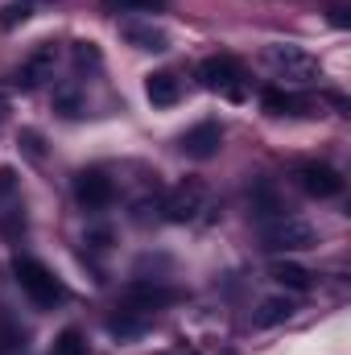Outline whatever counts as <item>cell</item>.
Segmentation results:
<instances>
[{
  "mask_svg": "<svg viewBox=\"0 0 351 355\" xmlns=\"http://www.w3.org/2000/svg\"><path fill=\"white\" fill-rule=\"evenodd\" d=\"M264 107L268 112H293V107H302V99H293V95H281V91H264Z\"/></svg>",
  "mask_w": 351,
  "mask_h": 355,
  "instance_id": "cell-17",
  "label": "cell"
},
{
  "mask_svg": "<svg viewBox=\"0 0 351 355\" xmlns=\"http://www.w3.org/2000/svg\"><path fill=\"white\" fill-rule=\"evenodd\" d=\"M12 194H17V170L0 166V202H4V198H12Z\"/></svg>",
  "mask_w": 351,
  "mask_h": 355,
  "instance_id": "cell-18",
  "label": "cell"
},
{
  "mask_svg": "<svg viewBox=\"0 0 351 355\" xmlns=\"http://www.w3.org/2000/svg\"><path fill=\"white\" fill-rule=\"evenodd\" d=\"M120 33H124V42L137 46V50H153V54H162V50L170 46V37H166L157 25H137V21H128V25H120Z\"/></svg>",
  "mask_w": 351,
  "mask_h": 355,
  "instance_id": "cell-11",
  "label": "cell"
},
{
  "mask_svg": "<svg viewBox=\"0 0 351 355\" xmlns=\"http://www.w3.org/2000/svg\"><path fill=\"white\" fill-rule=\"evenodd\" d=\"M75 194H79V202H83V207H108V202H112V194H116V186H112V178H108V174L87 170V174L75 178Z\"/></svg>",
  "mask_w": 351,
  "mask_h": 355,
  "instance_id": "cell-8",
  "label": "cell"
},
{
  "mask_svg": "<svg viewBox=\"0 0 351 355\" xmlns=\"http://www.w3.org/2000/svg\"><path fill=\"white\" fill-rule=\"evenodd\" d=\"M25 17H29V4L21 0V4H8V8H4V17H0V25H17V21H25Z\"/></svg>",
  "mask_w": 351,
  "mask_h": 355,
  "instance_id": "cell-19",
  "label": "cell"
},
{
  "mask_svg": "<svg viewBox=\"0 0 351 355\" xmlns=\"http://www.w3.org/2000/svg\"><path fill=\"white\" fill-rule=\"evenodd\" d=\"M273 281L285 285V289H310V272L302 265H289V261H277L273 265Z\"/></svg>",
  "mask_w": 351,
  "mask_h": 355,
  "instance_id": "cell-14",
  "label": "cell"
},
{
  "mask_svg": "<svg viewBox=\"0 0 351 355\" xmlns=\"http://www.w3.org/2000/svg\"><path fill=\"white\" fill-rule=\"evenodd\" d=\"M54 355H87V343H83V335H79L75 327H67V331L54 339Z\"/></svg>",
  "mask_w": 351,
  "mask_h": 355,
  "instance_id": "cell-15",
  "label": "cell"
},
{
  "mask_svg": "<svg viewBox=\"0 0 351 355\" xmlns=\"http://www.w3.org/2000/svg\"><path fill=\"white\" fill-rule=\"evenodd\" d=\"M264 62L277 71V79H293V83H310V79H318V58L314 54H306L302 46H268L264 50Z\"/></svg>",
  "mask_w": 351,
  "mask_h": 355,
  "instance_id": "cell-3",
  "label": "cell"
},
{
  "mask_svg": "<svg viewBox=\"0 0 351 355\" xmlns=\"http://www.w3.org/2000/svg\"><path fill=\"white\" fill-rule=\"evenodd\" d=\"M289 318H293V302H289L285 293H277V297H264L261 306L252 310V327H257V331L281 327V322H289Z\"/></svg>",
  "mask_w": 351,
  "mask_h": 355,
  "instance_id": "cell-10",
  "label": "cell"
},
{
  "mask_svg": "<svg viewBox=\"0 0 351 355\" xmlns=\"http://www.w3.org/2000/svg\"><path fill=\"white\" fill-rule=\"evenodd\" d=\"M219 145H223V128H219L215 120H203V124H194V128L182 137V153L194 157V162H211V157L219 153Z\"/></svg>",
  "mask_w": 351,
  "mask_h": 355,
  "instance_id": "cell-6",
  "label": "cell"
},
{
  "mask_svg": "<svg viewBox=\"0 0 351 355\" xmlns=\"http://www.w3.org/2000/svg\"><path fill=\"white\" fill-rule=\"evenodd\" d=\"M174 289H157V285H141L128 293V314H149V310H162L166 302H174Z\"/></svg>",
  "mask_w": 351,
  "mask_h": 355,
  "instance_id": "cell-12",
  "label": "cell"
},
{
  "mask_svg": "<svg viewBox=\"0 0 351 355\" xmlns=\"http://www.w3.org/2000/svg\"><path fill=\"white\" fill-rule=\"evenodd\" d=\"M145 95H149L153 107H174L178 99H182V79L170 75V71H157V75L145 79Z\"/></svg>",
  "mask_w": 351,
  "mask_h": 355,
  "instance_id": "cell-9",
  "label": "cell"
},
{
  "mask_svg": "<svg viewBox=\"0 0 351 355\" xmlns=\"http://www.w3.org/2000/svg\"><path fill=\"white\" fill-rule=\"evenodd\" d=\"M4 116H8V103H4V99H0V124H4Z\"/></svg>",
  "mask_w": 351,
  "mask_h": 355,
  "instance_id": "cell-20",
  "label": "cell"
},
{
  "mask_svg": "<svg viewBox=\"0 0 351 355\" xmlns=\"http://www.w3.org/2000/svg\"><path fill=\"white\" fill-rule=\"evenodd\" d=\"M112 12H157L166 0H103Z\"/></svg>",
  "mask_w": 351,
  "mask_h": 355,
  "instance_id": "cell-16",
  "label": "cell"
},
{
  "mask_svg": "<svg viewBox=\"0 0 351 355\" xmlns=\"http://www.w3.org/2000/svg\"><path fill=\"white\" fill-rule=\"evenodd\" d=\"M50 67H54V46H42V50L25 62V71H21V79H17V83H21V87H37V83L50 75Z\"/></svg>",
  "mask_w": 351,
  "mask_h": 355,
  "instance_id": "cell-13",
  "label": "cell"
},
{
  "mask_svg": "<svg viewBox=\"0 0 351 355\" xmlns=\"http://www.w3.org/2000/svg\"><path fill=\"white\" fill-rule=\"evenodd\" d=\"M198 83L207 91H219L223 99H244V67L236 58H207L198 67Z\"/></svg>",
  "mask_w": 351,
  "mask_h": 355,
  "instance_id": "cell-4",
  "label": "cell"
},
{
  "mask_svg": "<svg viewBox=\"0 0 351 355\" xmlns=\"http://www.w3.org/2000/svg\"><path fill=\"white\" fill-rule=\"evenodd\" d=\"M298 186H302L306 194H314V198H335V194L343 190V178H339V170H331V166H323V162H310V166L298 170Z\"/></svg>",
  "mask_w": 351,
  "mask_h": 355,
  "instance_id": "cell-7",
  "label": "cell"
},
{
  "mask_svg": "<svg viewBox=\"0 0 351 355\" xmlns=\"http://www.w3.org/2000/svg\"><path fill=\"white\" fill-rule=\"evenodd\" d=\"M12 272H17V285H21V289H25L37 306H58V302L67 297L62 281H58V277H54L46 265H42V261H33V257H17Z\"/></svg>",
  "mask_w": 351,
  "mask_h": 355,
  "instance_id": "cell-2",
  "label": "cell"
},
{
  "mask_svg": "<svg viewBox=\"0 0 351 355\" xmlns=\"http://www.w3.org/2000/svg\"><path fill=\"white\" fill-rule=\"evenodd\" d=\"M261 244L268 252H306L318 244V227L302 215H277L261 227Z\"/></svg>",
  "mask_w": 351,
  "mask_h": 355,
  "instance_id": "cell-1",
  "label": "cell"
},
{
  "mask_svg": "<svg viewBox=\"0 0 351 355\" xmlns=\"http://www.w3.org/2000/svg\"><path fill=\"white\" fill-rule=\"evenodd\" d=\"M162 211H166L170 223H194V219L207 211V186H203L198 178H186L182 186H174V190L166 194Z\"/></svg>",
  "mask_w": 351,
  "mask_h": 355,
  "instance_id": "cell-5",
  "label": "cell"
}]
</instances>
